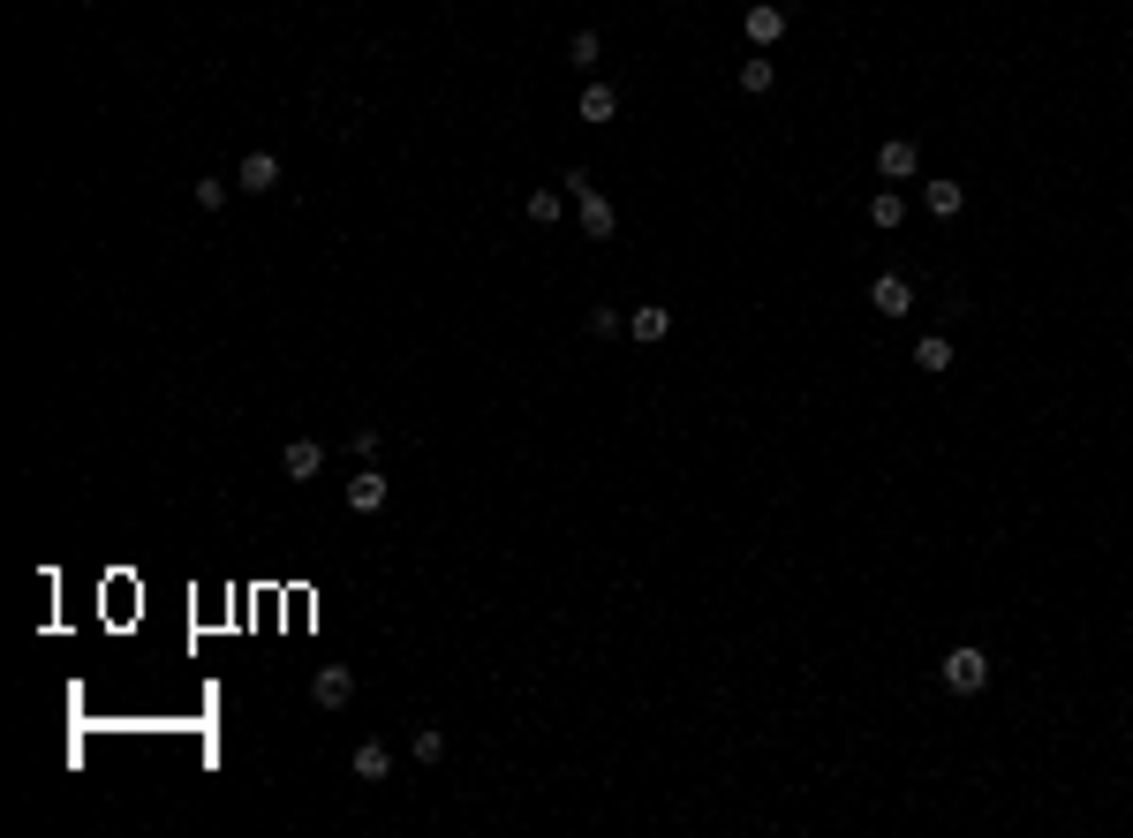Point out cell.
I'll return each mask as SVG.
<instances>
[{
	"instance_id": "8",
	"label": "cell",
	"mask_w": 1133,
	"mask_h": 838,
	"mask_svg": "<svg viewBox=\"0 0 1133 838\" xmlns=\"http://www.w3.org/2000/svg\"><path fill=\"white\" fill-rule=\"evenodd\" d=\"M311 702H318V710H348V702H355V672H348V665H318Z\"/></svg>"
},
{
	"instance_id": "21",
	"label": "cell",
	"mask_w": 1133,
	"mask_h": 838,
	"mask_svg": "<svg viewBox=\"0 0 1133 838\" xmlns=\"http://www.w3.org/2000/svg\"><path fill=\"white\" fill-rule=\"evenodd\" d=\"M590 333H597V340H620V333H628V318H620V310H605V303H597V310H590Z\"/></svg>"
},
{
	"instance_id": "19",
	"label": "cell",
	"mask_w": 1133,
	"mask_h": 838,
	"mask_svg": "<svg viewBox=\"0 0 1133 838\" xmlns=\"http://www.w3.org/2000/svg\"><path fill=\"white\" fill-rule=\"evenodd\" d=\"M559 212H567L559 189H529V219H537V227H559Z\"/></svg>"
},
{
	"instance_id": "5",
	"label": "cell",
	"mask_w": 1133,
	"mask_h": 838,
	"mask_svg": "<svg viewBox=\"0 0 1133 838\" xmlns=\"http://www.w3.org/2000/svg\"><path fill=\"white\" fill-rule=\"evenodd\" d=\"M741 30H748V46H756V53H771V46L786 38V8H779V0H756V8L741 15Z\"/></svg>"
},
{
	"instance_id": "11",
	"label": "cell",
	"mask_w": 1133,
	"mask_h": 838,
	"mask_svg": "<svg viewBox=\"0 0 1133 838\" xmlns=\"http://www.w3.org/2000/svg\"><path fill=\"white\" fill-rule=\"evenodd\" d=\"M348 506H355V513H378V506H386V469H355Z\"/></svg>"
},
{
	"instance_id": "4",
	"label": "cell",
	"mask_w": 1133,
	"mask_h": 838,
	"mask_svg": "<svg viewBox=\"0 0 1133 838\" xmlns=\"http://www.w3.org/2000/svg\"><path fill=\"white\" fill-rule=\"evenodd\" d=\"M877 174H884V181H915V174H922V144H915V137H884V144H877Z\"/></svg>"
},
{
	"instance_id": "16",
	"label": "cell",
	"mask_w": 1133,
	"mask_h": 838,
	"mask_svg": "<svg viewBox=\"0 0 1133 838\" xmlns=\"http://www.w3.org/2000/svg\"><path fill=\"white\" fill-rule=\"evenodd\" d=\"M771 84H779V61H771V53H756V61H741V91H748V99H764Z\"/></svg>"
},
{
	"instance_id": "9",
	"label": "cell",
	"mask_w": 1133,
	"mask_h": 838,
	"mask_svg": "<svg viewBox=\"0 0 1133 838\" xmlns=\"http://www.w3.org/2000/svg\"><path fill=\"white\" fill-rule=\"evenodd\" d=\"M280 469H288L295 484H311V477L325 469V446L318 439H288V446H280Z\"/></svg>"
},
{
	"instance_id": "14",
	"label": "cell",
	"mask_w": 1133,
	"mask_h": 838,
	"mask_svg": "<svg viewBox=\"0 0 1133 838\" xmlns=\"http://www.w3.org/2000/svg\"><path fill=\"white\" fill-rule=\"evenodd\" d=\"M922 204H930V219H960L968 189H960V181H930V189H922Z\"/></svg>"
},
{
	"instance_id": "12",
	"label": "cell",
	"mask_w": 1133,
	"mask_h": 838,
	"mask_svg": "<svg viewBox=\"0 0 1133 838\" xmlns=\"http://www.w3.org/2000/svg\"><path fill=\"white\" fill-rule=\"evenodd\" d=\"M628 333L643 340V347H657V340L672 333V310H665V303H643V310H635V318H628Z\"/></svg>"
},
{
	"instance_id": "1",
	"label": "cell",
	"mask_w": 1133,
	"mask_h": 838,
	"mask_svg": "<svg viewBox=\"0 0 1133 838\" xmlns=\"http://www.w3.org/2000/svg\"><path fill=\"white\" fill-rule=\"evenodd\" d=\"M559 181H567V196H575V219H582V234H590V242H613V234H620V212H613V196H605V189H597L582 167H567Z\"/></svg>"
},
{
	"instance_id": "17",
	"label": "cell",
	"mask_w": 1133,
	"mask_h": 838,
	"mask_svg": "<svg viewBox=\"0 0 1133 838\" xmlns=\"http://www.w3.org/2000/svg\"><path fill=\"white\" fill-rule=\"evenodd\" d=\"M869 219H877L884 234H899V219H907V204H899V189H877V196H869Z\"/></svg>"
},
{
	"instance_id": "15",
	"label": "cell",
	"mask_w": 1133,
	"mask_h": 838,
	"mask_svg": "<svg viewBox=\"0 0 1133 838\" xmlns=\"http://www.w3.org/2000/svg\"><path fill=\"white\" fill-rule=\"evenodd\" d=\"M567 61H575L582 76H597V61H605V38H597V30H575V38H567Z\"/></svg>"
},
{
	"instance_id": "13",
	"label": "cell",
	"mask_w": 1133,
	"mask_h": 838,
	"mask_svg": "<svg viewBox=\"0 0 1133 838\" xmlns=\"http://www.w3.org/2000/svg\"><path fill=\"white\" fill-rule=\"evenodd\" d=\"M915 370L945 378V370H953V340H945V333H922V340H915Z\"/></svg>"
},
{
	"instance_id": "7",
	"label": "cell",
	"mask_w": 1133,
	"mask_h": 838,
	"mask_svg": "<svg viewBox=\"0 0 1133 838\" xmlns=\"http://www.w3.org/2000/svg\"><path fill=\"white\" fill-rule=\"evenodd\" d=\"M575 114H582L590 129H605V122H620V91H613V84H597V76H582V99H575Z\"/></svg>"
},
{
	"instance_id": "20",
	"label": "cell",
	"mask_w": 1133,
	"mask_h": 838,
	"mask_svg": "<svg viewBox=\"0 0 1133 838\" xmlns=\"http://www.w3.org/2000/svg\"><path fill=\"white\" fill-rule=\"evenodd\" d=\"M408 748H416V763H446V733H439V725H424Z\"/></svg>"
},
{
	"instance_id": "3",
	"label": "cell",
	"mask_w": 1133,
	"mask_h": 838,
	"mask_svg": "<svg viewBox=\"0 0 1133 838\" xmlns=\"http://www.w3.org/2000/svg\"><path fill=\"white\" fill-rule=\"evenodd\" d=\"M869 310H877V318H907V310H915V280H907V272H877V280H869Z\"/></svg>"
},
{
	"instance_id": "10",
	"label": "cell",
	"mask_w": 1133,
	"mask_h": 838,
	"mask_svg": "<svg viewBox=\"0 0 1133 838\" xmlns=\"http://www.w3.org/2000/svg\"><path fill=\"white\" fill-rule=\"evenodd\" d=\"M355 778H363V786H386V778H393V748H386V740H363V748H355Z\"/></svg>"
},
{
	"instance_id": "6",
	"label": "cell",
	"mask_w": 1133,
	"mask_h": 838,
	"mask_svg": "<svg viewBox=\"0 0 1133 838\" xmlns=\"http://www.w3.org/2000/svg\"><path fill=\"white\" fill-rule=\"evenodd\" d=\"M235 189H242V196H273V189H280V152H250V160L235 167Z\"/></svg>"
},
{
	"instance_id": "18",
	"label": "cell",
	"mask_w": 1133,
	"mask_h": 838,
	"mask_svg": "<svg viewBox=\"0 0 1133 838\" xmlns=\"http://www.w3.org/2000/svg\"><path fill=\"white\" fill-rule=\"evenodd\" d=\"M227 189H235L227 174H197V189H189V196H197V212H219V204H227Z\"/></svg>"
},
{
	"instance_id": "2",
	"label": "cell",
	"mask_w": 1133,
	"mask_h": 838,
	"mask_svg": "<svg viewBox=\"0 0 1133 838\" xmlns=\"http://www.w3.org/2000/svg\"><path fill=\"white\" fill-rule=\"evenodd\" d=\"M937 680H945L953 695H982V687H990V650H982V643H953L945 665H937Z\"/></svg>"
}]
</instances>
